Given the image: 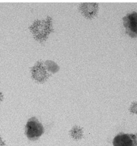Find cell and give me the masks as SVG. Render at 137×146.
Wrapping results in <instances>:
<instances>
[{
	"mask_svg": "<svg viewBox=\"0 0 137 146\" xmlns=\"http://www.w3.org/2000/svg\"><path fill=\"white\" fill-rule=\"evenodd\" d=\"M35 39L40 42L45 41L53 31L52 19L48 17L46 20L36 21L30 27Z\"/></svg>",
	"mask_w": 137,
	"mask_h": 146,
	"instance_id": "1",
	"label": "cell"
},
{
	"mask_svg": "<svg viewBox=\"0 0 137 146\" xmlns=\"http://www.w3.org/2000/svg\"><path fill=\"white\" fill-rule=\"evenodd\" d=\"M26 135L30 139H37L44 132L42 124L36 118H32L26 124Z\"/></svg>",
	"mask_w": 137,
	"mask_h": 146,
	"instance_id": "2",
	"label": "cell"
},
{
	"mask_svg": "<svg viewBox=\"0 0 137 146\" xmlns=\"http://www.w3.org/2000/svg\"><path fill=\"white\" fill-rule=\"evenodd\" d=\"M123 20L126 33L132 38L137 37V13L132 12L127 14Z\"/></svg>",
	"mask_w": 137,
	"mask_h": 146,
	"instance_id": "3",
	"label": "cell"
},
{
	"mask_svg": "<svg viewBox=\"0 0 137 146\" xmlns=\"http://www.w3.org/2000/svg\"><path fill=\"white\" fill-rule=\"evenodd\" d=\"M113 146H137V134L121 133L113 139Z\"/></svg>",
	"mask_w": 137,
	"mask_h": 146,
	"instance_id": "4",
	"label": "cell"
},
{
	"mask_svg": "<svg viewBox=\"0 0 137 146\" xmlns=\"http://www.w3.org/2000/svg\"><path fill=\"white\" fill-rule=\"evenodd\" d=\"M32 75L34 80L39 82H43L49 76L41 62H38L33 66L32 68Z\"/></svg>",
	"mask_w": 137,
	"mask_h": 146,
	"instance_id": "5",
	"label": "cell"
},
{
	"mask_svg": "<svg viewBox=\"0 0 137 146\" xmlns=\"http://www.w3.org/2000/svg\"><path fill=\"white\" fill-rule=\"evenodd\" d=\"M80 8L83 15L87 18H92L95 16L98 11V5L95 3H82Z\"/></svg>",
	"mask_w": 137,
	"mask_h": 146,
	"instance_id": "6",
	"label": "cell"
},
{
	"mask_svg": "<svg viewBox=\"0 0 137 146\" xmlns=\"http://www.w3.org/2000/svg\"><path fill=\"white\" fill-rule=\"evenodd\" d=\"M71 136L73 138L78 139L83 136V131L81 128L78 126H75L71 130Z\"/></svg>",
	"mask_w": 137,
	"mask_h": 146,
	"instance_id": "7",
	"label": "cell"
},
{
	"mask_svg": "<svg viewBox=\"0 0 137 146\" xmlns=\"http://www.w3.org/2000/svg\"><path fill=\"white\" fill-rule=\"evenodd\" d=\"M45 66L49 71H50L51 72H57L58 70H59V66H58L55 62H53L52 61H47L45 62Z\"/></svg>",
	"mask_w": 137,
	"mask_h": 146,
	"instance_id": "8",
	"label": "cell"
},
{
	"mask_svg": "<svg viewBox=\"0 0 137 146\" xmlns=\"http://www.w3.org/2000/svg\"><path fill=\"white\" fill-rule=\"evenodd\" d=\"M130 112L132 113H137V103L136 102L132 103L131 106H130Z\"/></svg>",
	"mask_w": 137,
	"mask_h": 146,
	"instance_id": "9",
	"label": "cell"
},
{
	"mask_svg": "<svg viewBox=\"0 0 137 146\" xmlns=\"http://www.w3.org/2000/svg\"><path fill=\"white\" fill-rule=\"evenodd\" d=\"M0 146H5V143L1 138H0Z\"/></svg>",
	"mask_w": 137,
	"mask_h": 146,
	"instance_id": "10",
	"label": "cell"
},
{
	"mask_svg": "<svg viewBox=\"0 0 137 146\" xmlns=\"http://www.w3.org/2000/svg\"><path fill=\"white\" fill-rule=\"evenodd\" d=\"M3 94H2L1 92H0V102H1V101L3 100Z\"/></svg>",
	"mask_w": 137,
	"mask_h": 146,
	"instance_id": "11",
	"label": "cell"
}]
</instances>
